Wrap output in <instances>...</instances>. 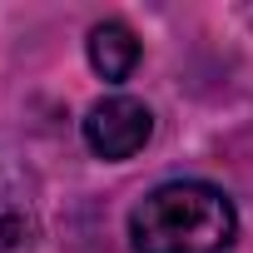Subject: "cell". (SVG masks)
<instances>
[{
    "label": "cell",
    "mask_w": 253,
    "mask_h": 253,
    "mask_svg": "<svg viewBox=\"0 0 253 253\" xmlns=\"http://www.w3.org/2000/svg\"><path fill=\"white\" fill-rule=\"evenodd\" d=\"M35 233H40L35 169L5 134H0V253H30Z\"/></svg>",
    "instance_id": "7a4b0ae2"
},
{
    "label": "cell",
    "mask_w": 253,
    "mask_h": 253,
    "mask_svg": "<svg viewBox=\"0 0 253 253\" xmlns=\"http://www.w3.org/2000/svg\"><path fill=\"white\" fill-rule=\"evenodd\" d=\"M89 65H94V75L109 80V84L129 80L134 65H139V40H134V30L124 25V20H99V25L89 30Z\"/></svg>",
    "instance_id": "277c9868"
},
{
    "label": "cell",
    "mask_w": 253,
    "mask_h": 253,
    "mask_svg": "<svg viewBox=\"0 0 253 253\" xmlns=\"http://www.w3.org/2000/svg\"><path fill=\"white\" fill-rule=\"evenodd\" d=\"M149 134H154V114L129 94H109V99L89 104V114H84V144L99 159H114V164L134 159L149 144Z\"/></svg>",
    "instance_id": "3957f363"
},
{
    "label": "cell",
    "mask_w": 253,
    "mask_h": 253,
    "mask_svg": "<svg viewBox=\"0 0 253 253\" xmlns=\"http://www.w3.org/2000/svg\"><path fill=\"white\" fill-rule=\"evenodd\" d=\"M238 233V213L223 189L174 179L149 189L129 213L134 253H223Z\"/></svg>",
    "instance_id": "6da1fadb"
}]
</instances>
